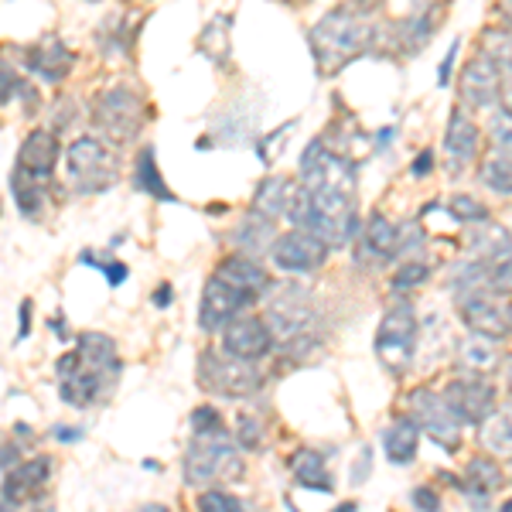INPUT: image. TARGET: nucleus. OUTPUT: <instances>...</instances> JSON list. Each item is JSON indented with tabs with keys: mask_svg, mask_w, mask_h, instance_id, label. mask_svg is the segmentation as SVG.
I'll return each instance as SVG.
<instances>
[{
	"mask_svg": "<svg viewBox=\"0 0 512 512\" xmlns=\"http://www.w3.org/2000/svg\"><path fill=\"white\" fill-rule=\"evenodd\" d=\"M369 45H373V28H369L362 14L349 11V7H338V11L325 14L311 28V52H315L321 72L345 69Z\"/></svg>",
	"mask_w": 512,
	"mask_h": 512,
	"instance_id": "1",
	"label": "nucleus"
},
{
	"mask_svg": "<svg viewBox=\"0 0 512 512\" xmlns=\"http://www.w3.org/2000/svg\"><path fill=\"white\" fill-rule=\"evenodd\" d=\"M243 475L239 444L229 437L226 427L209 434H192L185 451V482L188 485H212V482H236Z\"/></svg>",
	"mask_w": 512,
	"mask_h": 512,
	"instance_id": "2",
	"label": "nucleus"
},
{
	"mask_svg": "<svg viewBox=\"0 0 512 512\" xmlns=\"http://www.w3.org/2000/svg\"><path fill=\"white\" fill-rule=\"evenodd\" d=\"M93 123L110 144H134L147 123V103L134 86L103 89L93 103Z\"/></svg>",
	"mask_w": 512,
	"mask_h": 512,
	"instance_id": "3",
	"label": "nucleus"
},
{
	"mask_svg": "<svg viewBox=\"0 0 512 512\" xmlns=\"http://www.w3.org/2000/svg\"><path fill=\"white\" fill-rule=\"evenodd\" d=\"M65 161H69V181L76 195H99L120 178V158L99 137H76L65 151Z\"/></svg>",
	"mask_w": 512,
	"mask_h": 512,
	"instance_id": "4",
	"label": "nucleus"
},
{
	"mask_svg": "<svg viewBox=\"0 0 512 512\" xmlns=\"http://www.w3.org/2000/svg\"><path fill=\"white\" fill-rule=\"evenodd\" d=\"M55 376H59L62 403H69V407H76V410H86V407H96L99 400L110 396L120 369L89 366V362H82L79 352L72 349L55 362Z\"/></svg>",
	"mask_w": 512,
	"mask_h": 512,
	"instance_id": "5",
	"label": "nucleus"
},
{
	"mask_svg": "<svg viewBox=\"0 0 512 512\" xmlns=\"http://www.w3.org/2000/svg\"><path fill=\"white\" fill-rule=\"evenodd\" d=\"M420 345V325L417 315L410 308H393L386 311L383 321L376 328V355L393 376H403L414 366V355Z\"/></svg>",
	"mask_w": 512,
	"mask_h": 512,
	"instance_id": "6",
	"label": "nucleus"
},
{
	"mask_svg": "<svg viewBox=\"0 0 512 512\" xmlns=\"http://www.w3.org/2000/svg\"><path fill=\"white\" fill-rule=\"evenodd\" d=\"M198 383L219 396H250L260 390L263 376L253 362L233 359V355H219L209 349L198 359Z\"/></svg>",
	"mask_w": 512,
	"mask_h": 512,
	"instance_id": "7",
	"label": "nucleus"
},
{
	"mask_svg": "<svg viewBox=\"0 0 512 512\" xmlns=\"http://www.w3.org/2000/svg\"><path fill=\"white\" fill-rule=\"evenodd\" d=\"M315 321V304H311V294L301 291V284H287L280 287L270 301L267 311V328L270 335L280 338V342H297Z\"/></svg>",
	"mask_w": 512,
	"mask_h": 512,
	"instance_id": "8",
	"label": "nucleus"
},
{
	"mask_svg": "<svg viewBox=\"0 0 512 512\" xmlns=\"http://www.w3.org/2000/svg\"><path fill=\"white\" fill-rule=\"evenodd\" d=\"M270 256H274V267L287 270V274H315L328 260V246L308 229H291V233L274 239Z\"/></svg>",
	"mask_w": 512,
	"mask_h": 512,
	"instance_id": "9",
	"label": "nucleus"
},
{
	"mask_svg": "<svg viewBox=\"0 0 512 512\" xmlns=\"http://www.w3.org/2000/svg\"><path fill=\"white\" fill-rule=\"evenodd\" d=\"M250 304H256L250 294L236 291L233 284H226L222 277L212 274L202 291V304H198V325H202L205 332H222V328L243 315Z\"/></svg>",
	"mask_w": 512,
	"mask_h": 512,
	"instance_id": "10",
	"label": "nucleus"
},
{
	"mask_svg": "<svg viewBox=\"0 0 512 512\" xmlns=\"http://www.w3.org/2000/svg\"><path fill=\"white\" fill-rule=\"evenodd\" d=\"M410 417H414L417 427H424L444 451L458 448L461 424H458V417L451 414L448 403H444V396H437L431 390H417L410 396Z\"/></svg>",
	"mask_w": 512,
	"mask_h": 512,
	"instance_id": "11",
	"label": "nucleus"
},
{
	"mask_svg": "<svg viewBox=\"0 0 512 512\" xmlns=\"http://www.w3.org/2000/svg\"><path fill=\"white\" fill-rule=\"evenodd\" d=\"M274 335H270L267 321L253 318V315H239L222 328V352L233 355V359L256 362L270 352Z\"/></svg>",
	"mask_w": 512,
	"mask_h": 512,
	"instance_id": "12",
	"label": "nucleus"
},
{
	"mask_svg": "<svg viewBox=\"0 0 512 512\" xmlns=\"http://www.w3.org/2000/svg\"><path fill=\"white\" fill-rule=\"evenodd\" d=\"M59 154H62V147H59V134H55V130H31V134L21 140V151H18V164H14V171H18V175L35 178V181H45V185H52Z\"/></svg>",
	"mask_w": 512,
	"mask_h": 512,
	"instance_id": "13",
	"label": "nucleus"
},
{
	"mask_svg": "<svg viewBox=\"0 0 512 512\" xmlns=\"http://www.w3.org/2000/svg\"><path fill=\"white\" fill-rule=\"evenodd\" d=\"M444 403L458 417V424H482L489 417V410L495 407V390L485 379L465 376V379H454L448 390H444Z\"/></svg>",
	"mask_w": 512,
	"mask_h": 512,
	"instance_id": "14",
	"label": "nucleus"
},
{
	"mask_svg": "<svg viewBox=\"0 0 512 512\" xmlns=\"http://www.w3.org/2000/svg\"><path fill=\"white\" fill-rule=\"evenodd\" d=\"M72 65H76V55H72V48L59 35H45L31 48H24V69L35 72L38 79L52 82V86H59L69 76Z\"/></svg>",
	"mask_w": 512,
	"mask_h": 512,
	"instance_id": "15",
	"label": "nucleus"
},
{
	"mask_svg": "<svg viewBox=\"0 0 512 512\" xmlns=\"http://www.w3.org/2000/svg\"><path fill=\"white\" fill-rule=\"evenodd\" d=\"M48 478H52V458H48V454L31 458V461H18V465L7 472L4 485H0V499H4L7 506H24V502H31L45 489Z\"/></svg>",
	"mask_w": 512,
	"mask_h": 512,
	"instance_id": "16",
	"label": "nucleus"
},
{
	"mask_svg": "<svg viewBox=\"0 0 512 512\" xmlns=\"http://www.w3.org/2000/svg\"><path fill=\"white\" fill-rule=\"evenodd\" d=\"M478 158V127L472 123L465 110H454L448 134H444V164H448V175L458 178Z\"/></svg>",
	"mask_w": 512,
	"mask_h": 512,
	"instance_id": "17",
	"label": "nucleus"
},
{
	"mask_svg": "<svg viewBox=\"0 0 512 512\" xmlns=\"http://www.w3.org/2000/svg\"><path fill=\"white\" fill-rule=\"evenodd\" d=\"M502 93V65L492 62L489 55H478L461 72V99L468 106H492L495 96Z\"/></svg>",
	"mask_w": 512,
	"mask_h": 512,
	"instance_id": "18",
	"label": "nucleus"
},
{
	"mask_svg": "<svg viewBox=\"0 0 512 512\" xmlns=\"http://www.w3.org/2000/svg\"><path fill=\"white\" fill-rule=\"evenodd\" d=\"M461 321H465L475 335H485V338H492V342H499V338H506L512 332V321L506 318V311L485 294L461 297Z\"/></svg>",
	"mask_w": 512,
	"mask_h": 512,
	"instance_id": "19",
	"label": "nucleus"
},
{
	"mask_svg": "<svg viewBox=\"0 0 512 512\" xmlns=\"http://www.w3.org/2000/svg\"><path fill=\"white\" fill-rule=\"evenodd\" d=\"M216 277H222L226 284H233L236 291H243V294H250L253 301L256 297H263L270 291V274L260 267V263L253 260V256H246V253H233V256H226V260L216 267Z\"/></svg>",
	"mask_w": 512,
	"mask_h": 512,
	"instance_id": "20",
	"label": "nucleus"
},
{
	"mask_svg": "<svg viewBox=\"0 0 512 512\" xmlns=\"http://www.w3.org/2000/svg\"><path fill=\"white\" fill-rule=\"evenodd\" d=\"M396 239L400 229L393 226L383 212H373L362 229V243H359V263H386L396 256Z\"/></svg>",
	"mask_w": 512,
	"mask_h": 512,
	"instance_id": "21",
	"label": "nucleus"
},
{
	"mask_svg": "<svg viewBox=\"0 0 512 512\" xmlns=\"http://www.w3.org/2000/svg\"><path fill=\"white\" fill-rule=\"evenodd\" d=\"M417 441L420 427L414 417H396L390 427L383 431V454L393 465H410L417 458Z\"/></svg>",
	"mask_w": 512,
	"mask_h": 512,
	"instance_id": "22",
	"label": "nucleus"
},
{
	"mask_svg": "<svg viewBox=\"0 0 512 512\" xmlns=\"http://www.w3.org/2000/svg\"><path fill=\"white\" fill-rule=\"evenodd\" d=\"M291 198H294V185L287 178H280V175L263 178L260 188H256V195H253V216L277 222L287 212Z\"/></svg>",
	"mask_w": 512,
	"mask_h": 512,
	"instance_id": "23",
	"label": "nucleus"
},
{
	"mask_svg": "<svg viewBox=\"0 0 512 512\" xmlns=\"http://www.w3.org/2000/svg\"><path fill=\"white\" fill-rule=\"evenodd\" d=\"M478 441L495 458H509L512 454V403L509 407H492L489 417L478 424Z\"/></svg>",
	"mask_w": 512,
	"mask_h": 512,
	"instance_id": "24",
	"label": "nucleus"
},
{
	"mask_svg": "<svg viewBox=\"0 0 512 512\" xmlns=\"http://www.w3.org/2000/svg\"><path fill=\"white\" fill-rule=\"evenodd\" d=\"M291 475L301 489H315V492H328L332 495V475L325 468V454L315 451V448H301L291 458Z\"/></svg>",
	"mask_w": 512,
	"mask_h": 512,
	"instance_id": "25",
	"label": "nucleus"
},
{
	"mask_svg": "<svg viewBox=\"0 0 512 512\" xmlns=\"http://www.w3.org/2000/svg\"><path fill=\"white\" fill-rule=\"evenodd\" d=\"M134 188H137V192H144V195H151V198H158V202H178V195L164 185V175L158 171V154H154V147H140V151H137Z\"/></svg>",
	"mask_w": 512,
	"mask_h": 512,
	"instance_id": "26",
	"label": "nucleus"
},
{
	"mask_svg": "<svg viewBox=\"0 0 512 512\" xmlns=\"http://www.w3.org/2000/svg\"><path fill=\"white\" fill-rule=\"evenodd\" d=\"M458 362H461V369H468L472 376H485V373H492V369L499 366V345H495L492 338L472 332L468 338H461Z\"/></svg>",
	"mask_w": 512,
	"mask_h": 512,
	"instance_id": "27",
	"label": "nucleus"
},
{
	"mask_svg": "<svg viewBox=\"0 0 512 512\" xmlns=\"http://www.w3.org/2000/svg\"><path fill=\"white\" fill-rule=\"evenodd\" d=\"M502 478H499V468L492 465L489 458H475L472 465H468L465 472V482H461V489L472 495L475 506H482V502H489V495L499 489Z\"/></svg>",
	"mask_w": 512,
	"mask_h": 512,
	"instance_id": "28",
	"label": "nucleus"
},
{
	"mask_svg": "<svg viewBox=\"0 0 512 512\" xmlns=\"http://www.w3.org/2000/svg\"><path fill=\"white\" fill-rule=\"evenodd\" d=\"M229 18H212L209 28L202 31V38H198V52L209 55L216 65H226L229 62Z\"/></svg>",
	"mask_w": 512,
	"mask_h": 512,
	"instance_id": "29",
	"label": "nucleus"
},
{
	"mask_svg": "<svg viewBox=\"0 0 512 512\" xmlns=\"http://www.w3.org/2000/svg\"><path fill=\"white\" fill-rule=\"evenodd\" d=\"M233 239L239 246H246V256L263 253L267 246H274V222H267V219H260V216H253V212H250Z\"/></svg>",
	"mask_w": 512,
	"mask_h": 512,
	"instance_id": "30",
	"label": "nucleus"
},
{
	"mask_svg": "<svg viewBox=\"0 0 512 512\" xmlns=\"http://www.w3.org/2000/svg\"><path fill=\"white\" fill-rule=\"evenodd\" d=\"M482 185L495 195H512V154L495 151L482 164Z\"/></svg>",
	"mask_w": 512,
	"mask_h": 512,
	"instance_id": "31",
	"label": "nucleus"
},
{
	"mask_svg": "<svg viewBox=\"0 0 512 512\" xmlns=\"http://www.w3.org/2000/svg\"><path fill=\"white\" fill-rule=\"evenodd\" d=\"M509 243H512L509 233L502 226H495V222H485L482 229L472 233V253L478 260H492V256H499Z\"/></svg>",
	"mask_w": 512,
	"mask_h": 512,
	"instance_id": "32",
	"label": "nucleus"
},
{
	"mask_svg": "<svg viewBox=\"0 0 512 512\" xmlns=\"http://www.w3.org/2000/svg\"><path fill=\"white\" fill-rule=\"evenodd\" d=\"M11 99H21V103L35 106L38 103V93L31 82H24L18 72L11 69L7 62H0V103H11Z\"/></svg>",
	"mask_w": 512,
	"mask_h": 512,
	"instance_id": "33",
	"label": "nucleus"
},
{
	"mask_svg": "<svg viewBox=\"0 0 512 512\" xmlns=\"http://www.w3.org/2000/svg\"><path fill=\"white\" fill-rule=\"evenodd\" d=\"M198 512H256L253 502L239 499V495L226 492V489H205L198 495Z\"/></svg>",
	"mask_w": 512,
	"mask_h": 512,
	"instance_id": "34",
	"label": "nucleus"
},
{
	"mask_svg": "<svg viewBox=\"0 0 512 512\" xmlns=\"http://www.w3.org/2000/svg\"><path fill=\"white\" fill-rule=\"evenodd\" d=\"M485 287H492L495 294L512 291V243L499 256H492V260L485 263Z\"/></svg>",
	"mask_w": 512,
	"mask_h": 512,
	"instance_id": "35",
	"label": "nucleus"
},
{
	"mask_svg": "<svg viewBox=\"0 0 512 512\" xmlns=\"http://www.w3.org/2000/svg\"><path fill=\"white\" fill-rule=\"evenodd\" d=\"M79 263H86V267H96V270H103V277H106V284L110 287H120L123 280L130 277V267L127 263H120L117 256H110V260H99V256L93 250H86L79 256Z\"/></svg>",
	"mask_w": 512,
	"mask_h": 512,
	"instance_id": "36",
	"label": "nucleus"
},
{
	"mask_svg": "<svg viewBox=\"0 0 512 512\" xmlns=\"http://www.w3.org/2000/svg\"><path fill=\"white\" fill-rule=\"evenodd\" d=\"M431 277V267H427L420 256H414V260H407L400 270H396V277H393V287L396 291H410V287H420L424 280Z\"/></svg>",
	"mask_w": 512,
	"mask_h": 512,
	"instance_id": "37",
	"label": "nucleus"
},
{
	"mask_svg": "<svg viewBox=\"0 0 512 512\" xmlns=\"http://www.w3.org/2000/svg\"><path fill=\"white\" fill-rule=\"evenodd\" d=\"M489 134H492V144L499 147L502 154H512V113L509 110H495L492 113Z\"/></svg>",
	"mask_w": 512,
	"mask_h": 512,
	"instance_id": "38",
	"label": "nucleus"
},
{
	"mask_svg": "<svg viewBox=\"0 0 512 512\" xmlns=\"http://www.w3.org/2000/svg\"><path fill=\"white\" fill-rule=\"evenodd\" d=\"M451 212H454V219H461V222H489V209L478 205L475 198H468V195L451 198Z\"/></svg>",
	"mask_w": 512,
	"mask_h": 512,
	"instance_id": "39",
	"label": "nucleus"
},
{
	"mask_svg": "<svg viewBox=\"0 0 512 512\" xmlns=\"http://www.w3.org/2000/svg\"><path fill=\"white\" fill-rule=\"evenodd\" d=\"M188 420H192V434H209V431H219V427H222L219 410L209 407V403H205V407H195Z\"/></svg>",
	"mask_w": 512,
	"mask_h": 512,
	"instance_id": "40",
	"label": "nucleus"
},
{
	"mask_svg": "<svg viewBox=\"0 0 512 512\" xmlns=\"http://www.w3.org/2000/svg\"><path fill=\"white\" fill-rule=\"evenodd\" d=\"M239 444H243L246 451H256L260 448V427H256L253 417H243L239 420Z\"/></svg>",
	"mask_w": 512,
	"mask_h": 512,
	"instance_id": "41",
	"label": "nucleus"
},
{
	"mask_svg": "<svg viewBox=\"0 0 512 512\" xmlns=\"http://www.w3.org/2000/svg\"><path fill=\"white\" fill-rule=\"evenodd\" d=\"M373 472V448H362L359 461H352V485H362Z\"/></svg>",
	"mask_w": 512,
	"mask_h": 512,
	"instance_id": "42",
	"label": "nucleus"
},
{
	"mask_svg": "<svg viewBox=\"0 0 512 512\" xmlns=\"http://www.w3.org/2000/svg\"><path fill=\"white\" fill-rule=\"evenodd\" d=\"M414 506L420 509V512H441V499H437V492L434 489H427V485H420V489H414Z\"/></svg>",
	"mask_w": 512,
	"mask_h": 512,
	"instance_id": "43",
	"label": "nucleus"
},
{
	"mask_svg": "<svg viewBox=\"0 0 512 512\" xmlns=\"http://www.w3.org/2000/svg\"><path fill=\"white\" fill-rule=\"evenodd\" d=\"M431 168H434V151H420L414 158V164H410V175L427 178V175H431Z\"/></svg>",
	"mask_w": 512,
	"mask_h": 512,
	"instance_id": "44",
	"label": "nucleus"
},
{
	"mask_svg": "<svg viewBox=\"0 0 512 512\" xmlns=\"http://www.w3.org/2000/svg\"><path fill=\"white\" fill-rule=\"evenodd\" d=\"M458 41L448 48V55H444V62H441V72H437V86H448L451 82V69H454V59H458Z\"/></svg>",
	"mask_w": 512,
	"mask_h": 512,
	"instance_id": "45",
	"label": "nucleus"
},
{
	"mask_svg": "<svg viewBox=\"0 0 512 512\" xmlns=\"http://www.w3.org/2000/svg\"><path fill=\"white\" fill-rule=\"evenodd\" d=\"M502 110H509L512 113V62L509 65H502Z\"/></svg>",
	"mask_w": 512,
	"mask_h": 512,
	"instance_id": "46",
	"label": "nucleus"
},
{
	"mask_svg": "<svg viewBox=\"0 0 512 512\" xmlns=\"http://www.w3.org/2000/svg\"><path fill=\"white\" fill-rule=\"evenodd\" d=\"M52 437H55V441H62V444H76V441H82V427L59 424V427H52Z\"/></svg>",
	"mask_w": 512,
	"mask_h": 512,
	"instance_id": "47",
	"label": "nucleus"
},
{
	"mask_svg": "<svg viewBox=\"0 0 512 512\" xmlns=\"http://www.w3.org/2000/svg\"><path fill=\"white\" fill-rule=\"evenodd\" d=\"M21 451L14 448V444H4V451H0V472H11L14 465H18Z\"/></svg>",
	"mask_w": 512,
	"mask_h": 512,
	"instance_id": "48",
	"label": "nucleus"
},
{
	"mask_svg": "<svg viewBox=\"0 0 512 512\" xmlns=\"http://www.w3.org/2000/svg\"><path fill=\"white\" fill-rule=\"evenodd\" d=\"M31 335V301H21V321H18V342Z\"/></svg>",
	"mask_w": 512,
	"mask_h": 512,
	"instance_id": "49",
	"label": "nucleus"
},
{
	"mask_svg": "<svg viewBox=\"0 0 512 512\" xmlns=\"http://www.w3.org/2000/svg\"><path fill=\"white\" fill-rule=\"evenodd\" d=\"M151 301H154V308H168V304L175 301V291H171V284H161L158 291H154Z\"/></svg>",
	"mask_w": 512,
	"mask_h": 512,
	"instance_id": "50",
	"label": "nucleus"
},
{
	"mask_svg": "<svg viewBox=\"0 0 512 512\" xmlns=\"http://www.w3.org/2000/svg\"><path fill=\"white\" fill-rule=\"evenodd\" d=\"M52 332L62 338V342H69V328H65V318L62 315H55L52 318Z\"/></svg>",
	"mask_w": 512,
	"mask_h": 512,
	"instance_id": "51",
	"label": "nucleus"
},
{
	"mask_svg": "<svg viewBox=\"0 0 512 512\" xmlns=\"http://www.w3.org/2000/svg\"><path fill=\"white\" fill-rule=\"evenodd\" d=\"M137 512H171V509L161 506V502H147V506H140Z\"/></svg>",
	"mask_w": 512,
	"mask_h": 512,
	"instance_id": "52",
	"label": "nucleus"
},
{
	"mask_svg": "<svg viewBox=\"0 0 512 512\" xmlns=\"http://www.w3.org/2000/svg\"><path fill=\"white\" fill-rule=\"evenodd\" d=\"M410 7H424V4H431V0H407Z\"/></svg>",
	"mask_w": 512,
	"mask_h": 512,
	"instance_id": "53",
	"label": "nucleus"
},
{
	"mask_svg": "<svg viewBox=\"0 0 512 512\" xmlns=\"http://www.w3.org/2000/svg\"><path fill=\"white\" fill-rule=\"evenodd\" d=\"M509 390H512V359H509Z\"/></svg>",
	"mask_w": 512,
	"mask_h": 512,
	"instance_id": "54",
	"label": "nucleus"
},
{
	"mask_svg": "<svg viewBox=\"0 0 512 512\" xmlns=\"http://www.w3.org/2000/svg\"><path fill=\"white\" fill-rule=\"evenodd\" d=\"M502 4H506V7H509V18H512V0H502Z\"/></svg>",
	"mask_w": 512,
	"mask_h": 512,
	"instance_id": "55",
	"label": "nucleus"
},
{
	"mask_svg": "<svg viewBox=\"0 0 512 512\" xmlns=\"http://www.w3.org/2000/svg\"><path fill=\"white\" fill-rule=\"evenodd\" d=\"M93 4H96V0H93Z\"/></svg>",
	"mask_w": 512,
	"mask_h": 512,
	"instance_id": "56",
	"label": "nucleus"
}]
</instances>
